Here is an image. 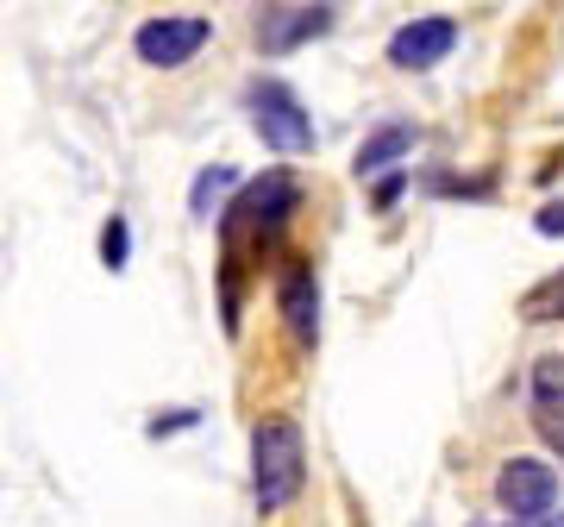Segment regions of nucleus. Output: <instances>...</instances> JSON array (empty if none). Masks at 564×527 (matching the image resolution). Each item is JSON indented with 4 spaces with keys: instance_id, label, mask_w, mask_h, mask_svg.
<instances>
[{
    "instance_id": "obj_1",
    "label": "nucleus",
    "mask_w": 564,
    "mask_h": 527,
    "mask_svg": "<svg viewBox=\"0 0 564 527\" xmlns=\"http://www.w3.org/2000/svg\"><path fill=\"white\" fill-rule=\"evenodd\" d=\"M307 484V447H302V427L276 415V421H258L251 433V490H258V508L276 515L302 496Z\"/></svg>"
},
{
    "instance_id": "obj_2",
    "label": "nucleus",
    "mask_w": 564,
    "mask_h": 527,
    "mask_svg": "<svg viewBox=\"0 0 564 527\" xmlns=\"http://www.w3.org/2000/svg\"><path fill=\"white\" fill-rule=\"evenodd\" d=\"M245 107H251V126H258V139L282 158H302L314 151V114L302 107V95L276 76H258L245 88Z\"/></svg>"
},
{
    "instance_id": "obj_3",
    "label": "nucleus",
    "mask_w": 564,
    "mask_h": 527,
    "mask_svg": "<svg viewBox=\"0 0 564 527\" xmlns=\"http://www.w3.org/2000/svg\"><path fill=\"white\" fill-rule=\"evenodd\" d=\"M302 207V183L289 176V170H263V176H251V183L232 189V207H220V226L226 233H270V226H282L289 214Z\"/></svg>"
},
{
    "instance_id": "obj_4",
    "label": "nucleus",
    "mask_w": 564,
    "mask_h": 527,
    "mask_svg": "<svg viewBox=\"0 0 564 527\" xmlns=\"http://www.w3.org/2000/svg\"><path fill=\"white\" fill-rule=\"evenodd\" d=\"M207 39H214V20H202V13H158V20L139 25L132 44L151 69H182V63H195Z\"/></svg>"
},
{
    "instance_id": "obj_5",
    "label": "nucleus",
    "mask_w": 564,
    "mask_h": 527,
    "mask_svg": "<svg viewBox=\"0 0 564 527\" xmlns=\"http://www.w3.org/2000/svg\"><path fill=\"white\" fill-rule=\"evenodd\" d=\"M496 503H502L508 521L552 515V503H558V471L545 465V459H508L496 471Z\"/></svg>"
},
{
    "instance_id": "obj_6",
    "label": "nucleus",
    "mask_w": 564,
    "mask_h": 527,
    "mask_svg": "<svg viewBox=\"0 0 564 527\" xmlns=\"http://www.w3.org/2000/svg\"><path fill=\"white\" fill-rule=\"evenodd\" d=\"M452 44H458V20H445V13H421V20L395 25V39H389V63H395V69H433V63L452 57Z\"/></svg>"
},
{
    "instance_id": "obj_7",
    "label": "nucleus",
    "mask_w": 564,
    "mask_h": 527,
    "mask_svg": "<svg viewBox=\"0 0 564 527\" xmlns=\"http://www.w3.org/2000/svg\"><path fill=\"white\" fill-rule=\"evenodd\" d=\"M333 25H339V7H263L258 44L270 57H282V51H295L307 39H326Z\"/></svg>"
},
{
    "instance_id": "obj_8",
    "label": "nucleus",
    "mask_w": 564,
    "mask_h": 527,
    "mask_svg": "<svg viewBox=\"0 0 564 527\" xmlns=\"http://www.w3.org/2000/svg\"><path fill=\"white\" fill-rule=\"evenodd\" d=\"M282 321L302 345L321 340V283H314V264H289L282 277Z\"/></svg>"
},
{
    "instance_id": "obj_9",
    "label": "nucleus",
    "mask_w": 564,
    "mask_h": 527,
    "mask_svg": "<svg viewBox=\"0 0 564 527\" xmlns=\"http://www.w3.org/2000/svg\"><path fill=\"white\" fill-rule=\"evenodd\" d=\"M414 139H421V126L414 120H383L370 139L358 144V176H389V170L414 151Z\"/></svg>"
},
{
    "instance_id": "obj_10",
    "label": "nucleus",
    "mask_w": 564,
    "mask_h": 527,
    "mask_svg": "<svg viewBox=\"0 0 564 527\" xmlns=\"http://www.w3.org/2000/svg\"><path fill=\"white\" fill-rule=\"evenodd\" d=\"M239 189V170L232 163H207L202 176H195V189H188V214L195 221H214L220 214V195H232Z\"/></svg>"
},
{
    "instance_id": "obj_11",
    "label": "nucleus",
    "mask_w": 564,
    "mask_h": 527,
    "mask_svg": "<svg viewBox=\"0 0 564 527\" xmlns=\"http://www.w3.org/2000/svg\"><path fill=\"white\" fill-rule=\"evenodd\" d=\"M521 321L545 326V321H564V270H552V277H540V283L521 295Z\"/></svg>"
},
{
    "instance_id": "obj_12",
    "label": "nucleus",
    "mask_w": 564,
    "mask_h": 527,
    "mask_svg": "<svg viewBox=\"0 0 564 527\" xmlns=\"http://www.w3.org/2000/svg\"><path fill=\"white\" fill-rule=\"evenodd\" d=\"M533 427H540V440L564 459V389H545L533 396Z\"/></svg>"
},
{
    "instance_id": "obj_13",
    "label": "nucleus",
    "mask_w": 564,
    "mask_h": 527,
    "mask_svg": "<svg viewBox=\"0 0 564 527\" xmlns=\"http://www.w3.org/2000/svg\"><path fill=\"white\" fill-rule=\"evenodd\" d=\"M126 258H132V226H126V214H113L101 226V264L107 270H126Z\"/></svg>"
},
{
    "instance_id": "obj_14",
    "label": "nucleus",
    "mask_w": 564,
    "mask_h": 527,
    "mask_svg": "<svg viewBox=\"0 0 564 527\" xmlns=\"http://www.w3.org/2000/svg\"><path fill=\"white\" fill-rule=\"evenodd\" d=\"M195 421H202L195 408H170V415H158V421H151V440H163V433H176V427H195Z\"/></svg>"
},
{
    "instance_id": "obj_15",
    "label": "nucleus",
    "mask_w": 564,
    "mask_h": 527,
    "mask_svg": "<svg viewBox=\"0 0 564 527\" xmlns=\"http://www.w3.org/2000/svg\"><path fill=\"white\" fill-rule=\"evenodd\" d=\"M545 233V239H564V202H545L540 207V221H533Z\"/></svg>"
},
{
    "instance_id": "obj_16",
    "label": "nucleus",
    "mask_w": 564,
    "mask_h": 527,
    "mask_svg": "<svg viewBox=\"0 0 564 527\" xmlns=\"http://www.w3.org/2000/svg\"><path fill=\"white\" fill-rule=\"evenodd\" d=\"M402 189H408V176H402V170H389L383 183H377V207H395V202H402Z\"/></svg>"
},
{
    "instance_id": "obj_17",
    "label": "nucleus",
    "mask_w": 564,
    "mask_h": 527,
    "mask_svg": "<svg viewBox=\"0 0 564 527\" xmlns=\"http://www.w3.org/2000/svg\"><path fill=\"white\" fill-rule=\"evenodd\" d=\"M508 527H564V515H533V521H508Z\"/></svg>"
}]
</instances>
